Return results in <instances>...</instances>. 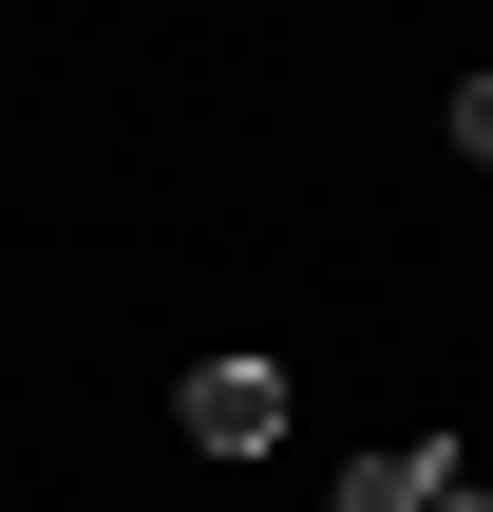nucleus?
Segmentation results:
<instances>
[{
  "label": "nucleus",
  "instance_id": "f257e3e1",
  "mask_svg": "<svg viewBox=\"0 0 493 512\" xmlns=\"http://www.w3.org/2000/svg\"><path fill=\"white\" fill-rule=\"evenodd\" d=\"M190 456H285V361H190Z\"/></svg>",
  "mask_w": 493,
  "mask_h": 512
},
{
  "label": "nucleus",
  "instance_id": "f03ea898",
  "mask_svg": "<svg viewBox=\"0 0 493 512\" xmlns=\"http://www.w3.org/2000/svg\"><path fill=\"white\" fill-rule=\"evenodd\" d=\"M456 494V437H380V456H342V512H437Z\"/></svg>",
  "mask_w": 493,
  "mask_h": 512
},
{
  "label": "nucleus",
  "instance_id": "7ed1b4c3",
  "mask_svg": "<svg viewBox=\"0 0 493 512\" xmlns=\"http://www.w3.org/2000/svg\"><path fill=\"white\" fill-rule=\"evenodd\" d=\"M456 152H475V171H493V76H456Z\"/></svg>",
  "mask_w": 493,
  "mask_h": 512
},
{
  "label": "nucleus",
  "instance_id": "20e7f679",
  "mask_svg": "<svg viewBox=\"0 0 493 512\" xmlns=\"http://www.w3.org/2000/svg\"><path fill=\"white\" fill-rule=\"evenodd\" d=\"M437 512H493V475H475V456H456V494H437Z\"/></svg>",
  "mask_w": 493,
  "mask_h": 512
}]
</instances>
